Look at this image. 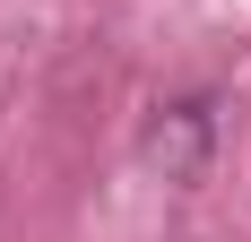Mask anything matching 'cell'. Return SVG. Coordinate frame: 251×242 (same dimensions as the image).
Returning a JSON list of instances; mask_svg holds the SVG:
<instances>
[]
</instances>
